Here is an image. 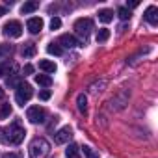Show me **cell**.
Here are the masks:
<instances>
[{
	"instance_id": "10",
	"label": "cell",
	"mask_w": 158,
	"mask_h": 158,
	"mask_svg": "<svg viewBox=\"0 0 158 158\" xmlns=\"http://www.w3.org/2000/svg\"><path fill=\"white\" fill-rule=\"evenodd\" d=\"M60 43H61L63 47H67V48H74V47H80V43H78V41L74 39V35H69V34H63V35L60 37Z\"/></svg>"
},
{
	"instance_id": "22",
	"label": "cell",
	"mask_w": 158,
	"mask_h": 158,
	"mask_svg": "<svg viewBox=\"0 0 158 158\" xmlns=\"http://www.w3.org/2000/svg\"><path fill=\"white\" fill-rule=\"evenodd\" d=\"M10 114H11V106L10 104H2V108H0V119H6Z\"/></svg>"
},
{
	"instance_id": "11",
	"label": "cell",
	"mask_w": 158,
	"mask_h": 158,
	"mask_svg": "<svg viewBox=\"0 0 158 158\" xmlns=\"http://www.w3.org/2000/svg\"><path fill=\"white\" fill-rule=\"evenodd\" d=\"M76 106H78V112L80 114H88V97L84 93H80L76 97Z\"/></svg>"
},
{
	"instance_id": "17",
	"label": "cell",
	"mask_w": 158,
	"mask_h": 158,
	"mask_svg": "<svg viewBox=\"0 0 158 158\" xmlns=\"http://www.w3.org/2000/svg\"><path fill=\"white\" fill-rule=\"evenodd\" d=\"M65 154H67V158H80V154H78V147H76L74 143H71V145L67 147Z\"/></svg>"
},
{
	"instance_id": "16",
	"label": "cell",
	"mask_w": 158,
	"mask_h": 158,
	"mask_svg": "<svg viewBox=\"0 0 158 158\" xmlns=\"http://www.w3.org/2000/svg\"><path fill=\"white\" fill-rule=\"evenodd\" d=\"M35 54V45L34 43H24V47H23V56L24 58H32Z\"/></svg>"
},
{
	"instance_id": "1",
	"label": "cell",
	"mask_w": 158,
	"mask_h": 158,
	"mask_svg": "<svg viewBox=\"0 0 158 158\" xmlns=\"http://www.w3.org/2000/svg\"><path fill=\"white\" fill-rule=\"evenodd\" d=\"M2 132H6V134H4V141H6V143H11V145H19V143L24 139V134H26L24 128H23L17 121L11 123V125H10L6 130H2Z\"/></svg>"
},
{
	"instance_id": "25",
	"label": "cell",
	"mask_w": 158,
	"mask_h": 158,
	"mask_svg": "<svg viewBox=\"0 0 158 158\" xmlns=\"http://www.w3.org/2000/svg\"><path fill=\"white\" fill-rule=\"evenodd\" d=\"M10 73V65L8 63H2V65H0V78H2L4 74H8Z\"/></svg>"
},
{
	"instance_id": "9",
	"label": "cell",
	"mask_w": 158,
	"mask_h": 158,
	"mask_svg": "<svg viewBox=\"0 0 158 158\" xmlns=\"http://www.w3.org/2000/svg\"><path fill=\"white\" fill-rule=\"evenodd\" d=\"M26 26H28V30H30L32 34H39V32L43 30V19H39V17H32V19H28Z\"/></svg>"
},
{
	"instance_id": "24",
	"label": "cell",
	"mask_w": 158,
	"mask_h": 158,
	"mask_svg": "<svg viewBox=\"0 0 158 158\" xmlns=\"http://www.w3.org/2000/svg\"><path fill=\"white\" fill-rule=\"evenodd\" d=\"M60 26H61V21H60L58 17H52V21H50V28H52V30H58Z\"/></svg>"
},
{
	"instance_id": "13",
	"label": "cell",
	"mask_w": 158,
	"mask_h": 158,
	"mask_svg": "<svg viewBox=\"0 0 158 158\" xmlns=\"http://www.w3.org/2000/svg\"><path fill=\"white\" fill-rule=\"evenodd\" d=\"M39 8V2H35V0H32V2H24L23 6H21V13H32V11H35Z\"/></svg>"
},
{
	"instance_id": "27",
	"label": "cell",
	"mask_w": 158,
	"mask_h": 158,
	"mask_svg": "<svg viewBox=\"0 0 158 158\" xmlns=\"http://www.w3.org/2000/svg\"><path fill=\"white\" fill-rule=\"evenodd\" d=\"M4 158H23V154H21V152H10V154H6Z\"/></svg>"
},
{
	"instance_id": "26",
	"label": "cell",
	"mask_w": 158,
	"mask_h": 158,
	"mask_svg": "<svg viewBox=\"0 0 158 158\" xmlns=\"http://www.w3.org/2000/svg\"><path fill=\"white\" fill-rule=\"evenodd\" d=\"M39 99H41V101H48V99H50V91H48V89L41 91V93H39Z\"/></svg>"
},
{
	"instance_id": "31",
	"label": "cell",
	"mask_w": 158,
	"mask_h": 158,
	"mask_svg": "<svg viewBox=\"0 0 158 158\" xmlns=\"http://www.w3.org/2000/svg\"><path fill=\"white\" fill-rule=\"evenodd\" d=\"M2 97H4V89H2V88H0V99H2Z\"/></svg>"
},
{
	"instance_id": "12",
	"label": "cell",
	"mask_w": 158,
	"mask_h": 158,
	"mask_svg": "<svg viewBox=\"0 0 158 158\" xmlns=\"http://www.w3.org/2000/svg\"><path fill=\"white\" fill-rule=\"evenodd\" d=\"M39 69L41 71H45V73H56V63L54 61H50V60H41L39 61Z\"/></svg>"
},
{
	"instance_id": "8",
	"label": "cell",
	"mask_w": 158,
	"mask_h": 158,
	"mask_svg": "<svg viewBox=\"0 0 158 158\" xmlns=\"http://www.w3.org/2000/svg\"><path fill=\"white\" fill-rule=\"evenodd\" d=\"M145 21L151 24V26H156L158 24V11H156V8L154 6H149L147 10H145Z\"/></svg>"
},
{
	"instance_id": "4",
	"label": "cell",
	"mask_w": 158,
	"mask_h": 158,
	"mask_svg": "<svg viewBox=\"0 0 158 158\" xmlns=\"http://www.w3.org/2000/svg\"><path fill=\"white\" fill-rule=\"evenodd\" d=\"M74 30H76L78 35L84 37V41H86V39L89 37L91 30H93V21H91V19H78V21L74 23Z\"/></svg>"
},
{
	"instance_id": "14",
	"label": "cell",
	"mask_w": 158,
	"mask_h": 158,
	"mask_svg": "<svg viewBox=\"0 0 158 158\" xmlns=\"http://www.w3.org/2000/svg\"><path fill=\"white\" fill-rule=\"evenodd\" d=\"M35 82H37L39 86H45V88H48V86L52 84V78H50L48 74H35Z\"/></svg>"
},
{
	"instance_id": "20",
	"label": "cell",
	"mask_w": 158,
	"mask_h": 158,
	"mask_svg": "<svg viewBox=\"0 0 158 158\" xmlns=\"http://www.w3.org/2000/svg\"><path fill=\"white\" fill-rule=\"evenodd\" d=\"M11 52H13L11 45H0V58H8L11 56Z\"/></svg>"
},
{
	"instance_id": "23",
	"label": "cell",
	"mask_w": 158,
	"mask_h": 158,
	"mask_svg": "<svg viewBox=\"0 0 158 158\" xmlns=\"http://www.w3.org/2000/svg\"><path fill=\"white\" fill-rule=\"evenodd\" d=\"M84 154H86V158H99V154H97L89 145H84Z\"/></svg>"
},
{
	"instance_id": "5",
	"label": "cell",
	"mask_w": 158,
	"mask_h": 158,
	"mask_svg": "<svg viewBox=\"0 0 158 158\" xmlns=\"http://www.w3.org/2000/svg\"><path fill=\"white\" fill-rule=\"evenodd\" d=\"M26 117H28V121L34 123V125H37V123H45L47 112H45L43 108H39V106H30L28 112H26Z\"/></svg>"
},
{
	"instance_id": "21",
	"label": "cell",
	"mask_w": 158,
	"mask_h": 158,
	"mask_svg": "<svg viewBox=\"0 0 158 158\" xmlns=\"http://www.w3.org/2000/svg\"><path fill=\"white\" fill-rule=\"evenodd\" d=\"M117 15H119L121 21H128V19H130V10H128V8H119V10H117Z\"/></svg>"
},
{
	"instance_id": "19",
	"label": "cell",
	"mask_w": 158,
	"mask_h": 158,
	"mask_svg": "<svg viewBox=\"0 0 158 158\" xmlns=\"http://www.w3.org/2000/svg\"><path fill=\"white\" fill-rule=\"evenodd\" d=\"M108 37H110V30H108V28H101V30L97 32V41H99V43H104Z\"/></svg>"
},
{
	"instance_id": "6",
	"label": "cell",
	"mask_w": 158,
	"mask_h": 158,
	"mask_svg": "<svg viewBox=\"0 0 158 158\" xmlns=\"http://www.w3.org/2000/svg\"><path fill=\"white\" fill-rule=\"evenodd\" d=\"M4 34L8 37H21L23 35V26L19 21H10L4 24Z\"/></svg>"
},
{
	"instance_id": "18",
	"label": "cell",
	"mask_w": 158,
	"mask_h": 158,
	"mask_svg": "<svg viewBox=\"0 0 158 158\" xmlns=\"http://www.w3.org/2000/svg\"><path fill=\"white\" fill-rule=\"evenodd\" d=\"M47 52H48V54H54V56H61L63 50H61V47H60L58 43H50V45L47 47Z\"/></svg>"
},
{
	"instance_id": "3",
	"label": "cell",
	"mask_w": 158,
	"mask_h": 158,
	"mask_svg": "<svg viewBox=\"0 0 158 158\" xmlns=\"http://www.w3.org/2000/svg\"><path fill=\"white\" fill-rule=\"evenodd\" d=\"M32 95H34L32 86L26 84V82H19V86H17V93H15V101H17V104H19V106H24V104L32 99Z\"/></svg>"
},
{
	"instance_id": "29",
	"label": "cell",
	"mask_w": 158,
	"mask_h": 158,
	"mask_svg": "<svg viewBox=\"0 0 158 158\" xmlns=\"http://www.w3.org/2000/svg\"><path fill=\"white\" fill-rule=\"evenodd\" d=\"M138 4H139V2H138V0H134V2H130V4H128V6H130V8H136V6H138Z\"/></svg>"
},
{
	"instance_id": "30",
	"label": "cell",
	"mask_w": 158,
	"mask_h": 158,
	"mask_svg": "<svg viewBox=\"0 0 158 158\" xmlns=\"http://www.w3.org/2000/svg\"><path fill=\"white\" fill-rule=\"evenodd\" d=\"M2 15H6V8H2V6H0V17H2Z\"/></svg>"
},
{
	"instance_id": "28",
	"label": "cell",
	"mask_w": 158,
	"mask_h": 158,
	"mask_svg": "<svg viewBox=\"0 0 158 158\" xmlns=\"http://www.w3.org/2000/svg\"><path fill=\"white\" fill-rule=\"evenodd\" d=\"M24 73H26V74H32V73H34V67H32V65H24Z\"/></svg>"
},
{
	"instance_id": "7",
	"label": "cell",
	"mask_w": 158,
	"mask_h": 158,
	"mask_svg": "<svg viewBox=\"0 0 158 158\" xmlns=\"http://www.w3.org/2000/svg\"><path fill=\"white\" fill-rule=\"evenodd\" d=\"M71 136H73V130H71L69 127H63V128H60V130L54 134V143L63 145V143H67V141L71 139Z\"/></svg>"
},
{
	"instance_id": "15",
	"label": "cell",
	"mask_w": 158,
	"mask_h": 158,
	"mask_svg": "<svg viewBox=\"0 0 158 158\" xmlns=\"http://www.w3.org/2000/svg\"><path fill=\"white\" fill-rule=\"evenodd\" d=\"M99 19L102 23H112L114 21V11L112 10H101L99 11Z\"/></svg>"
},
{
	"instance_id": "2",
	"label": "cell",
	"mask_w": 158,
	"mask_h": 158,
	"mask_svg": "<svg viewBox=\"0 0 158 158\" xmlns=\"http://www.w3.org/2000/svg\"><path fill=\"white\" fill-rule=\"evenodd\" d=\"M50 152V143L45 138H35L30 143V158H47Z\"/></svg>"
}]
</instances>
